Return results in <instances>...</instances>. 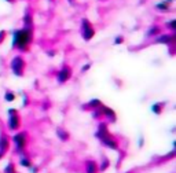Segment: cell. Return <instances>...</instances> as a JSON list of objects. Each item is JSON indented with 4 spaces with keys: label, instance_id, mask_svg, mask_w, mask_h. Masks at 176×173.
I'll use <instances>...</instances> for the list:
<instances>
[{
    "label": "cell",
    "instance_id": "cell-11",
    "mask_svg": "<svg viewBox=\"0 0 176 173\" xmlns=\"http://www.w3.org/2000/svg\"><path fill=\"white\" fill-rule=\"evenodd\" d=\"M110 133H109V130H107V125L105 122L99 124V126H98V132H96V137L99 139V140H102L103 137H106V136H109Z\"/></svg>",
    "mask_w": 176,
    "mask_h": 173
},
{
    "label": "cell",
    "instance_id": "cell-25",
    "mask_svg": "<svg viewBox=\"0 0 176 173\" xmlns=\"http://www.w3.org/2000/svg\"><path fill=\"white\" fill-rule=\"evenodd\" d=\"M123 43H124V37H123V36H117L116 39H114V44H116V45L123 44Z\"/></svg>",
    "mask_w": 176,
    "mask_h": 173
},
{
    "label": "cell",
    "instance_id": "cell-32",
    "mask_svg": "<svg viewBox=\"0 0 176 173\" xmlns=\"http://www.w3.org/2000/svg\"><path fill=\"white\" fill-rule=\"evenodd\" d=\"M69 1H70V4H73V0H69Z\"/></svg>",
    "mask_w": 176,
    "mask_h": 173
},
{
    "label": "cell",
    "instance_id": "cell-17",
    "mask_svg": "<svg viewBox=\"0 0 176 173\" xmlns=\"http://www.w3.org/2000/svg\"><path fill=\"white\" fill-rule=\"evenodd\" d=\"M24 28H32L33 29V18L29 12H26L24 15Z\"/></svg>",
    "mask_w": 176,
    "mask_h": 173
},
{
    "label": "cell",
    "instance_id": "cell-18",
    "mask_svg": "<svg viewBox=\"0 0 176 173\" xmlns=\"http://www.w3.org/2000/svg\"><path fill=\"white\" fill-rule=\"evenodd\" d=\"M57 135H58V137H59L62 142L69 140V133H68L65 129H62V128H57Z\"/></svg>",
    "mask_w": 176,
    "mask_h": 173
},
{
    "label": "cell",
    "instance_id": "cell-28",
    "mask_svg": "<svg viewBox=\"0 0 176 173\" xmlns=\"http://www.w3.org/2000/svg\"><path fill=\"white\" fill-rule=\"evenodd\" d=\"M28 103H29V99H28V96L24 93V106H28Z\"/></svg>",
    "mask_w": 176,
    "mask_h": 173
},
{
    "label": "cell",
    "instance_id": "cell-31",
    "mask_svg": "<svg viewBox=\"0 0 176 173\" xmlns=\"http://www.w3.org/2000/svg\"><path fill=\"white\" fill-rule=\"evenodd\" d=\"M3 155H4V153H1V151H0V159L3 158Z\"/></svg>",
    "mask_w": 176,
    "mask_h": 173
},
{
    "label": "cell",
    "instance_id": "cell-26",
    "mask_svg": "<svg viewBox=\"0 0 176 173\" xmlns=\"http://www.w3.org/2000/svg\"><path fill=\"white\" fill-rule=\"evenodd\" d=\"M6 30H0V44L4 41V39H6Z\"/></svg>",
    "mask_w": 176,
    "mask_h": 173
},
{
    "label": "cell",
    "instance_id": "cell-4",
    "mask_svg": "<svg viewBox=\"0 0 176 173\" xmlns=\"http://www.w3.org/2000/svg\"><path fill=\"white\" fill-rule=\"evenodd\" d=\"M81 36L85 41H89V40L95 36V29L92 28L91 22H89L87 18L81 19Z\"/></svg>",
    "mask_w": 176,
    "mask_h": 173
},
{
    "label": "cell",
    "instance_id": "cell-27",
    "mask_svg": "<svg viewBox=\"0 0 176 173\" xmlns=\"http://www.w3.org/2000/svg\"><path fill=\"white\" fill-rule=\"evenodd\" d=\"M89 68H91V63H87V65H84V66L81 68V72L83 73H85L87 70H89Z\"/></svg>",
    "mask_w": 176,
    "mask_h": 173
},
{
    "label": "cell",
    "instance_id": "cell-1",
    "mask_svg": "<svg viewBox=\"0 0 176 173\" xmlns=\"http://www.w3.org/2000/svg\"><path fill=\"white\" fill-rule=\"evenodd\" d=\"M33 40V29L32 28H21L13 32V48L19 49L21 52L28 51Z\"/></svg>",
    "mask_w": 176,
    "mask_h": 173
},
{
    "label": "cell",
    "instance_id": "cell-14",
    "mask_svg": "<svg viewBox=\"0 0 176 173\" xmlns=\"http://www.w3.org/2000/svg\"><path fill=\"white\" fill-rule=\"evenodd\" d=\"M102 106V102L99 99H92V100H89L87 105L84 106V109H89V110H92V109H98V107H101Z\"/></svg>",
    "mask_w": 176,
    "mask_h": 173
},
{
    "label": "cell",
    "instance_id": "cell-9",
    "mask_svg": "<svg viewBox=\"0 0 176 173\" xmlns=\"http://www.w3.org/2000/svg\"><path fill=\"white\" fill-rule=\"evenodd\" d=\"M101 142H102V144H103V146H106V147H109V148H112V150H118V143H117L113 139V137H112V135L106 136V137H103Z\"/></svg>",
    "mask_w": 176,
    "mask_h": 173
},
{
    "label": "cell",
    "instance_id": "cell-13",
    "mask_svg": "<svg viewBox=\"0 0 176 173\" xmlns=\"http://www.w3.org/2000/svg\"><path fill=\"white\" fill-rule=\"evenodd\" d=\"M156 8H157L158 11L165 12V11H168V10L171 8V3L168 1V0H162V1H160V3L156 4Z\"/></svg>",
    "mask_w": 176,
    "mask_h": 173
},
{
    "label": "cell",
    "instance_id": "cell-30",
    "mask_svg": "<svg viewBox=\"0 0 176 173\" xmlns=\"http://www.w3.org/2000/svg\"><path fill=\"white\" fill-rule=\"evenodd\" d=\"M47 55L48 56H55V51H48V52H47Z\"/></svg>",
    "mask_w": 176,
    "mask_h": 173
},
{
    "label": "cell",
    "instance_id": "cell-3",
    "mask_svg": "<svg viewBox=\"0 0 176 173\" xmlns=\"http://www.w3.org/2000/svg\"><path fill=\"white\" fill-rule=\"evenodd\" d=\"M21 126V117H19L18 111L15 109L8 110V120H7V128L10 130H17Z\"/></svg>",
    "mask_w": 176,
    "mask_h": 173
},
{
    "label": "cell",
    "instance_id": "cell-24",
    "mask_svg": "<svg viewBox=\"0 0 176 173\" xmlns=\"http://www.w3.org/2000/svg\"><path fill=\"white\" fill-rule=\"evenodd\" d=\"M19 164L22 165V166H25V168H30V159L29 158H26V157H24V158H21L19 159Z\"/></svg>",
    "mask_w": 176,
    "mask_h": 173
},
{
    "label": "cell",
    "instance_id": "cell-6",
    "mask_svg": "<svg viewBox=\"0 0 176 173\" xmlns=\"http://www.w3.org/2000/svg\"><path fill=\"white\" fill-rule=\"evenodd\" d=\"M70 77H72V69L69 66H63L57 74V81L58 84H63V82H66V81L69 80Z\"/></svg>",
    "mask_w": 176,
    "mask_h": 173
},
{
    "label": "cell",
    "instance_id": "cell-16",
    "mask_svg": "<svg viewBox=\"0 0 176 173\" xmlns=\"http://www.w3.org/2000/svg\"><path fill=\"white\" fill-rule=\"evenodd\" d=\"M164 106H165V103H164V102H158V103H154V105L151 106V110H153V113H154V114L160 116V114L162 113Z\"/></svg>",
    "mask_w": 176,
    "mask_h": 173
},
{
    "label": "cell",
    "instance_id": "cell-5",
    "mask_svg": "<svg viewBox=\"0 0 176 173\" xmlns=\"http://www.w3.org/2000/svg\"><path fill=\"white\" fill-rule=\"evenodd\" d=\"M13 143L15 144V150L18 153H22L26 147V133L22 132V133H17V135L13 136Z\"/></svg>",
    "mask_w": 176,
    "mask_h": 173
},
{
    "label": "cell",
    "instance_id": "cell-10",
    "mask_svg": "<svg viewBox=\"0 0 176 173\" xmlns=\"http://www.w3.org/2000/svg\"><path fill=\"white\" fill-rule=\"evenodd\" d=\"M8 147H10V137L6 133L1 132V135H0V151L1 153H6L7 150H8Z\"/></svg>",
    "mask_w": 176,
    "mask_h": 173
},
{
    "label": "cell",
    "instance_id": "cell-21",
    "mask_svg": "<svg viewBox=\"0 0 176 173\" xmlns=\"http://www.w3.org/2000/svg\"><path fill=\"white\" fill-rule=\"evenodd\" d=\"M4 173H17L15 172V165H14L13 162H8L4 168Z\"/></svg>",
    "mask_w": 176,
    "mask_h": 173
},
{
    "label": "cell",
    "instance_id": "cell-12",
    "mask_svg": "<svg viewBox=\"0 0 176 173\" xmlns=\"http://www.w3.org/2000/svg\"><path fill=\"white\" fill-rule=\"evenodd\" d=\"M99 169H98V164L95 161L89 159L85 162V173H98Z\"/></svg>",
    "mask_w": 176,
    "mask_h": 173
},
{
    "label": "cell",
    "instance_id": "cell-23",
    "mask_svg": "<svg viewBox=\"0 0 176 173\" xmlns=\"http://www.w3.org/2000/svg\"><path fill=\"white\" fill-rule=\"evenodd\" d=\"M165 26H167L169 30L175 32L176 30V19H171L169 22H167V24H165Z\"/></svg>",
    "mask_w": 176,
    "mask_h": 173
},
{
    "label": "cell",
    "instance_id": "cell-15",
    "mask_svg": "<svg viewBox=\"0 0 176 173\" xmlns=\"http://www.w3.org/2000/svg\"><path fill=\"white\" fill-rule=\"evenodd\" d=\"M160 34V26L158 25H154V26H151L150 29L147 30V33H146V37L147 39H151V37H156Z\"/></svg>",
    "mask_w": 176,
    "mask_h": 173
},
{
    "label": "cell",
    "instance_id": "cell-7",
    "mask_svg": "<svg viewBox=\"0 0 176 173\" xmlns=\"http://www.w3.org/2000/svg\"><path fill=\"white\" fill-rule=\"evenodd\" d=\"M157 39L154 40L156 44H167V45H171V44L175 41V34L173 33H167V34H158L156 36Z\"/></svg>",
    "mask_w": 176,
    "mask_h": 173
},
{
    "label": "cell",
    "instance_id": "cell-8",
    "mask_svg": "<svg viewBox=\"0 0 176 173\" xmlns=\"http://www.w3.org/2000/svg\"><path fill=\"white\" fill-rule=\"evenodd\" d=\"M102 109V114H103V117H106L110 122H116V113H114L113 109H110V107H106V106H101Z\"/></svg>",
    "mask_w": 176,
    "mask_h": 173
},
{
    "label": "cell",
    "instance_id": "cell-19",
    "mask_svg": "<svg viewBox=\"0 0 176 173\" xmlns=\"http://www.w3.org/2000/svg\"><path fill=\"white\" fill-rule=\"evenodd\" d=\"M110 166V161H109V158H106V157H103L102 158V162H101V165L98 166V169L101 170V172H105L107 168Z\"/></svg>",
    "mask_w": 176,
    "mask_h": 173
},
{
    "label": "cell",
    "instance_id": "cell-2",
    "mask_svg": "<svg viewBox=\"0 0 176 173\" xmlns=\"http://www.w3.org/2000/svg\"><path fill=\"white\" fill-rule=\"evenodd\" d=\"M10 68H11V72H13L14 76H17V77L24 76V70H25V59H24L21 55L14 56L13 59H11Z\"/></svg>",
    "mask_w": 176,
    "mask_h": 173
},
{
    "label": "cell",
    "instance_id": "cell-22",
    "mask_svg": "<svg viewBox=\"0 0 176 173\" xmlns=\"http://www.w3.org/2000/svg\"><path fill=\"white\" fill-rule=\"evenodd\" d=\"M14 99H15L14 92H11V91H6V92H4V100H6V102H13Z\"/></svg>",
    "mask_w": 176,
    "mask_h": 173
},
{
    "label": "cell",
    "instance_id": "cell-29",
    "mask_svg": "<svg viewBox=\"0 0 176 173\" xmlns=\"http://www.w3.org/2000/svg\"><path fill=\"white\" fill-rule=\"evenodd\" d=\"M143 144H145V140H143V137L140 136V137H139V147H142Z\"/></svg>",
    "mask_w": 176,
    "mask_h": 173
},
{
    "label": "cell",
    "instance_id": "cell-20",
    "mask_svg": "<svg viewBox=\"0 0 176 173\" xmlns=\"http://www.w3.org/2000/svg\"><path fill=\"white\" fill-rule=\"evenodd\" d=\"M102 117H103V114H102L101 107H98V109H92V118H95V120H101Z\"/></svg>",
    "mask_w": 176,
    "mask_h": 173
}]
</instances>
